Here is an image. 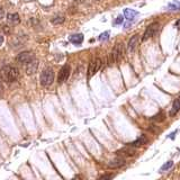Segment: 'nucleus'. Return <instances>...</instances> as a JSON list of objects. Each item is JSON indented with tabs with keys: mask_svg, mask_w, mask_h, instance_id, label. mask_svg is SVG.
<instances>
[{
	"mask_svg": "<svg viewBox=\"0 0 180 180\" xmlns=\"http://www.w3.org/2000/svg\"><path fill=\"white\" fill-rule=\"evenodd\" d=\"M19 77V71L15 67L12 65H5L0 69V79L7 83L14 82Z\"/></svg>",
	"mask_w": 180,
	"mask_h": 180,
	"instance_id": "1",
	"label": "nucleus"
},
{
	"mask_svg": "<svg viewBox=\"0 0 180 180\" xmlns=\"http://www.w3.org/2000/svg\"><path fill=\"white\" fill-rule=\"evenodd\" d=\"M123 54H124V48H123V45L121 43L116 44V46L114 47L113 50V53L109 55V61H108V64H113V63L118 62L121 61V59L123 58Z\"/></svg>",
	"mask_w": 180,
	"mask_h": 180,
	"instance_id": "2",
	"label": "nucleus"
},
{
	"mask_svg": "<svg viewBox=\"0 0 180 180\" xmlns=\"http://www.w3.org/2000/svg\"><path fill=\"white\" fill-rule=\"evenodd\" d=\"M41 85L44 87L51 86L54 81V72L52 69H45L41 73Z\"/></svg>",
	"mask_w": 180,
	"mask_h": 180,
	"instance_id": "3",
	"label": "nucleus"
},
{
	"mask_svg": "<svg viewBox=\"0 0 180 180\" xmlns=\"http://www.w3.org/2000/svg\"><path fill=\"white\" fill-rule=\"evenodd\" d=\"M34 59H35V55L32 52H21V54L17 55L16 61L18 63H21V64H27V63H30Z\"/></svg>",
	"mask_w": 180,
	"mask_h": 180,
	"instance_id": "4",
	"label": "nucleus"
},
{
	"mask_svg": "<svg viewBox=\"0 0 180 180\" xmlns=\"http://www.w3.org/2000/svg\"><path fill=\"white\" fill-rule=\"evenodd\" d=\"M101 63L103 62H101V60L99 59V58L95 59L94 61L90 62L89 68H88V78H91L96 72H98V70H99L101 67Z\"/></svg>",
	"mask_w": 180,
	"mask_h": 180,
	"instance_id": "5",
	"label": "nucleus"
},
{
	"mask_svg": "<svg viewBox=\"0 0 180 180\" xmlns=\"http://www.w3.org/2000/svg\"><path fill=\"white\" fill-rule=\"evenodd\" d=\"M159 24L158 23H153L151 24L150 26H148V28H146V30H145L144 35H143V39H142V41L144 42L146 41V39H149L150 37H152V36H154V34L158 32V30H159Z\"/></svg>",
	"mask_w": 180,
	"mask_h": 180,
	"instance_id": "6",
	"label": "nucleus"
},
{
	"mask_svg": "<svg viewBox=\"0 0 180 180\" xmlns=\"http://www.w3.org/2000/svg\"><path fill=\"white\" fill-rule=\"evenodd\" d=\"M70 72H71V69H70V65H64L61 68L59 72V76H58V82L59 83H63L64 81H67L70 76Z\"/></svg>",
	"mask_w": 180,
	"mask_h": 180,
	"instance_id": "7",
	"label": "nucleus"
},
{
	"mask_svg": "<svg viewBox=\"0 0 180 180\" xmlns=\"http://www.w3.org/2000/svg\"><path fill=\"white\" fill-rule=\"evenodd\" d=\"M39 69V61H36L35 59L30 61V63H27L26 67V73L27 74H34Z\"/></svg>",
	"mask_w": 180,
	"mask_h": 180,
	"instance_id": "8",
	"label": "nucleus"
},
{
	"mask_svg": "<svg viewBox=\"0 0 180 180\" xmlns=\"http://www.w3.org/2000/svg\"><path fill=\"white\" fill-rule=\"evenodd\" d=\"M146 143H148V137L145 135H141L140 137H137L135 141L130 143L128 145H130V146H133V148H139V146L146 144Z\"/></svg>",
	"mask_w": 180,
	"mask_h": 180,
	"instance_id": "9",
	"label": "nucleus"
},
{
	"mask_svg": "<svg viewBox=\"0 0 180 180\" xmlns=\"http://www.w3.org/2000/svg\"><path fill=\"white\" fill-rule=\"evenodd\" d=\"M125 164V159L124 158H116V159L112 160L109 163H108V167L109 168H121Z\"/></svg>",
	"mask_w": 180,
	"mask_h": 180,
	"instance_id": "10",
	"label": "nucleus"
},
{
	"mask_svg": "<svg viewBox=\"0 0 180 180\" xmlns=\"http://www.w3.org/2000/svg\"><path fill=\"white\" fill-rule=\"evenodd\" d=\"M130 146V145H128ZM117 154H124V155H127V157H132L135 154V150L133 149V146H130V148H124L122 150L117 151Z\"/></svg>",
	"mask_w": 180,
	"mask_h": 180,
	"instance_id": "11",
	"label": "nucleus"
},
{
	"mask_svg": "<svg viewBox=\"0 0 180 180\" xmlns=\"http://www.w3.org/2000/svg\"><path fill=\"white\" fill-rule=\"evenodd\" d=\"M179 110H180V96L173 101L172 108H171V110H170V116H174Z\"/></svg>",
	"mask_w": 180,
	"mask_h": 180,
	"instance_id": "12",
	"label": "nucleus"
},
{
	"mask_svg": "<svg viewBox=\"0 0 180 180\" xmlns=\"http://www.w3.org/2000/svg\"><path fill=\"white\" fill-rule=\"evenodd\" d=\"M70 42L76 45H80L83 42V35L82 34H74L70 36Z\"/></svg>",
	"mask_w": 180,
	"mask_h": 180,
	"instance_id": "13",
	"label": "nucleus"
},
{
	"mask_svg": "<svg viewBox=\"0 0 180 180\" xmlns=\"http://www.w3.org/2000/svg\"><path fill=\"white\" fill-rule=\"evenodd\" d=\"M137 42H139V35H134L133 37L130 39L128 45H127L130 52H133V51L135 50V46H136V44H137Z\"/></svg>",
	"mask_w": 180,
	"mask_h": 180,
	"instance_id": "14",
	"label": "nucleus"
},
{
	"mask_svg": "<svg viewBox=\"0 0 180 180\" xmlns=\"http://www.w3.org/2000/svg\"><path fill=\"white\" fill-rule=\"evenodd\" d=\"M139 12H135V10H132V9H125L124 10V17L126 18L127 21H132L135 16H137Z\"/></svg>",
	"mask_w": 180,
	"mask_h": 180,
	"instance_id": "15",
	"label": "nucleus"
},
{
	"mask_svg": "<svg viewBox=\"0 0 180 180\" xmlns=\"http://www.w3.org/2000/svg\"><path fill=\"white\" fill-rule=\"evenodd\" d=\"M7 19H8V23H10L12 25H15V24H18L21 21V18H19L18 14H8Z\"/></svg>",
	"mask_w": 180,
	"mask_h": 180,
	"instance_id": "16",
	"label": "nucleus"
},
{
	"mask_svg": "<svg viewBox=\"0 0 180 180\" xmlns=\"http://www.w3.org/2000/svg\"><path fill=\"white\" fill-rule=\"evenodd\" d=\"M152 119L155 121V122H163L165 119V114L163 112H160L159 114H157L155 116H153Z\"/></svg>",
	"mask_w": 180,
	"mask_h": 180,
	"instance_id": "17",
	"label": "nucleus"
},
{
	"mask_svg": "<svg viewBox=\"0 0 180 180\" xmlns=\"http://www.w3.org/2000/svg\"><path fill=\"white\" fill-rule=\"evenodd\" d=\"M167 8H169L170 10H180V1H176V2L169 3Z\"/></svg>",
	"mask_w": 180,
	"mask_h": 180,
	"instance_id": "18",
	"label": "nucleus"
},
{
	"mask_svg": "<svg viewBox=\"0 0 180 180\" xmlns=\"http://www.w3.org/2000/svg\"><path fill=\"white\" fill-rule=\"evenodd\" d=\"M64 21V17L63 16H55L54 18H52V23L54 25H58V24H62Z\"/></svg>",
	"mask_w": 180,
	"mask_h": 180,
	"instance_id": "19",
	"label": "nucleus"
},
{
	"mask_svg": "<svg viewBox=\"0 0 180 180\" xmlns=\"http://www.w3.org/2000/svg\"><path fill=\"white\" fill-rule=\"evenodd\" d=\"M172 165H173V162H172V161H168V162H165L164 164L161 167V171H167V170H169V169L171 168Z\"/></svg>",
	"mask_w": 180,
	"mask_h": 180,
	"instance_id": "20",
	"label": "nucleus"
},
{
	"mask_svg": "<svg viewBox=\"0 0 180 180\" xmlns=\"http://www.w3.org/2000/svg\"><path fill=\"white\" fill-rule=\"evenodd\" d=\"M109 39V32H105L99 36V41H106Z\"/></svg>",
	"mask_w": 180,
	"mask_h": 180,
	"instance_id": "21",
	"label": "nucleus"
},
{
	"mask_svg": "<svg viewBox=\"0 0 180 180\" xmlns=\"http://www.w3.org/2000/svg\"><path fill=\"white\" fill-rule=\"evenodd\" d=\"M123 21H124V17L122 15H119L116 18V21H114V25H121V24H123Z\"/></svg>",
	"mask_w": 180,
	"mask_h": 180,
	"instance_id": "22",
	"label": "nucleus"
},
{
	"mask_svg": "<svg viewBox=\"0 0 180 180\" xmlns=\"http://www.w3.org/2000/svg\"><path fill=\"white\" fill-rule=\"evenodd\" d=\"M3 17H5V10H3V8L0 7V19H2Z\"/></svg>",
	"mask_w": 180,
	"mask_h": 180,
	"instance_id": "23",
	"label": "nucleus"
},
{
	"mask_svg": "<svg viewBox=\"0 0 180 180\" xmlns=\"http://www.w3.org/2000/svg\"><path fill=\"white\" fill-rule=\"evenodd\" d=\"M110 178H113L112 174H106V176H101L100 179H110Z\"/></svg>",
	"mask_w": 180,
	"mask_h": 180,
	"instance_id": "24",
	"label": "nucleus"
},
{
	"mask_svg": "<svg viewBox=\"0 0 180 180\" xmlns=\"http://www.w3.org/2000/svg\"><path fill=\"white\" fill-rule=\"evenodd\" d=\"M174 26L177 27L178 30H180V18H179V19H178L177 21H176V23H174Z\"/></svg>",
	"mask_w": 180,
	"mask_h": 180,
	"instance_id": "25",
	"label": "nucleus"
},
{
	"mask_svg": "<svg viewBox=\"0 0 180 180\" xmlns=\"http://www.w3.org/2000/svg\"><path fill=\"white\" fill-rule=\"evenodd\" d=\"M177 132H178V131H174L173 133H171V134H170V135H169V137H170V139H172V140H173V139H174V135L177 134Z\"/></svg>",
	"mask_w": 180,
	"mask_h": 180,
	"instance_id": "26",
	"label": "nucleus"
},
{
	"mask_svg": "<svg viewBox=\"0 0 180 180\" xmlns=\"http://www.w3.org/2000/svg\"><path fill=\"white\" fill-rule=\"evenodd\" d=\"M2 92H3V86H2V82L0 81V96L2 95Z\"/></svg>",
	"mask_w": 180,
	"mask_h": 180,
	"instance_id": "27",
	"label": "nucleus"
},
{
	"mask_svg": "<svg viewBox=\"0 0 180 180\" xmlns=\"http://www.w3.org/2000/svg\"><path fill=\"white\" fill-rule=\"evenodd\" d=\"M2 43H3V36H0V46H1Z\"/></svg>",
	"mask_w": 180,
	"mask_h": 180,
	"instance_id": "28",
	"label": "nucleus"
},
{
	"mask_svg": "<svg viewBox=\"0 0 180 180\" xmlns=\"http://www.w3.org/2000/svg\"><path fill=\"white\" fill-rule=\"evenodd\" d=\"M76 1H79V2H80V1H81V0H76Z\"/></svg>",
	"mask_w": 180,
	"mask_h": 180,
	"instance_id": "29",
	"label": "nucleus"
}]
</instances>
